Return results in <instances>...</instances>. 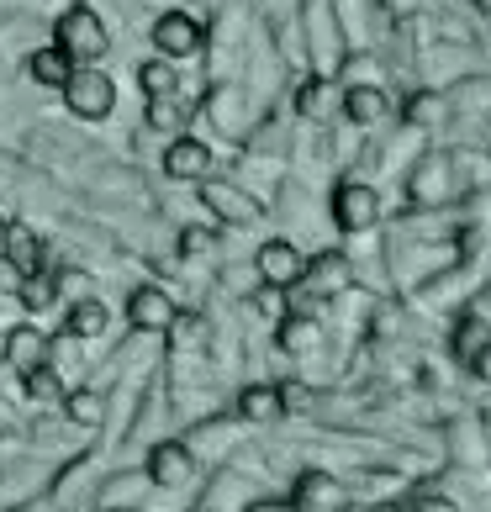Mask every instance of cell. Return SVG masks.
<instances>
[{
  "mask_svg": "<svg viewBox=\"0 0 491 512\" xmlns=\"http://www.w3.org/2000/svg\"><path fill=\"white\" fill-rule=\"evenodd\" d=\"M439 465H491V439H486V412L476 407H449L439 423Z\"/></svg>",
  "mask_w": 491,
  "mask_h": 512,
  "instance_id": "cell-1",
  "label": "cell"
},
{
  "mask_svg": "<svg viewBox=\"0 0 491 512\" xmlns=\"http://www.w3.org/2000/svg\"><path fill=\"white\" fill-rule=\"evenodd\" d=\"M286 497H291L301 512H349V507H354L344 470H328V465H301L296 476H291Z\"/></svg>",
  "mask_w": 491,
  "mask_h": 512,
  "instance_id": "cell-2",
  "label": "cell"
},
{
  "mask_svg": "<svg viewBox=\"0 0 491 512\" xmlns=\"http://www.w3.org/2000/svg\"><path fill=\"white\" fill-rule=\"evenodd\" d=\"M53 37H59V48L69 53V64H96V59H106V48H111L106 22L90 6H69L59 16V27H53Z\"/></svg>",
  "mask_w": 491,
  "mask_h": 512,
  "instance_id": "cell-3",
  "label": "cell"
},
{
  "mask_svg": "<svg viewBox=\"0 0 491 512\" xmlns=\"http://www.w3.org/2000/svg\"><path fill=\"white\" fill-rule=\"evenodd\" d=\"M243 417L238 412H201V417H191V428H185V449L196 454V460H228V454L243 444Z\"/></svg>",
  "mask_w": 491,
  "mask_h": 512,
  "instance_id": "cell-4",
  "label": "cell"
},
{
  "mask_svg": "<svg viewBox=\"0 0 491 512\" xmlns=\"http://www.w3.org/2000/svg\"><path fill=\"white\" fill-rule=\"evenodd\" d=\"M328 217L338 233H370L381 222V191L370 180H344L333 185V201H328Z\"/></svg>",
  "mask_w": 491,
  "mask_h": 512,
  "instance_id": "cell-5",
  "label": "cell"
},
{
  "mask_svg": "<svg viewBox=\"0 0 491 512\" xmlns=\"http://www.w3.org/2000/svg\"><path fill=\"white\" fill-rule=\"evenodd\" d=\"M449 196H455V164H449V154H423L407 169V201L418 212H444Z\"/></svg>",
  "mask_w": 491,
  "mask_h": 512,
  "instance_id": "cell-6",
  "label": "cell"
},
{
  "mask_svg": "<svg viewBox=\"0 0 491 512\" xmlns=\"http://www.w3.org/2000/svg\"><path fill=\"white\" fill-rule=\"evenodd\" d=\"M270 344H275V354L296 359V365H312V359L328 349V317H301V312L275 317Z\"/></svg>",
  "mask_w": 491,
  "mask_h": 512,
  "instance_id": "cell-7",
  "label": "cell"
},
{
  "mask_svg": "<svg viewBox=\"0 0 491 512\" xmlns=\"http://www.w3.org/2000/svg\"><path fill=\"white\" fill-rule=\"evenodd\" d=\"M264 486L259 476H249V470H238V465H217V476L206 481L201 491V512H243L254 497H264Z\"/></svg>",
  "mask_w": 491,
  "mask_h": 512,
  "instance_id": "cell-8",
  "label": "cell"
},
{
  "mask_svg": "<svg viewBox=\"0 0 491 512\" xmlns=\"http://www.w3.org/2000/svg\"><path fill=\"white\" fill-rule=\"evenodd\" d=\"M64 101H69L74 117L101 122V117H111V106H117V85H111V74H101V69H74L64 80Z\"/></svg>",
  "mask_w": 491,
  "mask_h": 512,
  "instance_id": "cell-9",
  "label": "cell"
},
{
  "mask_svg": "<svg viewBox=\"0 0 491 512\" xmlns=\"http://www.w3.org/2000/svg\"><path fill=\"white\" fill-rule=\"evenodd\" d=\"M196 470L201 460L191 449H185V439H159L154 449H148V465H143V476L148 486H164V491H185L196 481Z\"/></svg>",
  "mask_w": 491,
  "mask_h": 512,
  "instance_id": "cell-10",
  "label": "cell"
},
{
  "mask_svg": "<svg viewBox=\"0 0 491 512\" xmlns=\"http://www.w3.org/2000/svg\"><path fill=\"white\" fill-rule=\"evenodd\" d=\"M301 286H312L323 301H333L338 291L354 286V259L344 249H317L307 254V264H301Z\"/></svg>",
  "mask_w": 491,
  "mask_h": 512,
  "instance_id": "cell-11",
  "label": "cell"
},
{
  "mask_svg": "<svg viewBox=\"0 0 491 512\" xmlns=\"http://www.w3.org/2000/svg\"><path fill=\"white\" fill-rule=\"evenodd\" d=\"M301 264H307V254H301L291 238H270V243H259V254H254V275H259V286L286 291L301 280Z\"/></svg>",
  "mask_w": 491,
  "mask_h": 512,
  "instance_id": "cell-12",
  "label": "cell"
},
{
  "mask_svg": "<svg viewBox=\"0 0 491 512\" xmlns=\"http://www.w3.org/2000/svg\"><path fill=\"white\" fill-rule=\"evenodd\" d=\"M154 48L164 53V59H196V53L206 48V32L191 11H164L154 22Z\"/></svg>",
  "mask_w": 491,
  "mask_h": 512,
  "instance_id": "cell-13",
  "label": "cell"
},
{
  "mask_svg": "<svg viewBox=\"0 0 491 512\" xmlns=\"http://www.w3.org/2000/svg\"><path fill=\"white\" fill-rule=\"evenodd\" d=\"M486 349H491V317L465 307L455 322H449V365L465 375L470 365H476V354H486Z\"/></svg>",
  "mask_w": 491,
  "mask_h": 512,
  "instance_id": "cell-14",
  "label": "cell"
},
{
  "mask_svg": "<svg viewBox=\"0 0 491 512\" xmlns=\"http://www.w3.org/2000/svg\"><path fill=\"white\" fill-rule=\"evenodd\" d=\"M201 201L212 206V212L228 222V227H254V222L264 217V206H259L249 191H238L233 180H212V175H206V180H201Z\"/></svg>",
  "mask_w": 491,
  "mask_h": 512,
  "instance_id": "cell-15",
  "label": "cell"
},
{
  "mask_svg": "<svg viewBox=\"0 0 491 512\" xmlns=\"http://www.w3.org/2000/svg\"><path fill=\"white\" fill-rule=\"evenodd\" d=\"M338 106H344V85L333 80V74H312V80L296 85V117L307 127H323L338 117Z\"/></svg>",
  "mask_w": 491,
  "mask_h": 512,
  "instance_id": "cell-16",
  "label": "cell"
},
{
  "mask_svg": "<svg viewBox=\"0 0 491 512\" xmlns=\"http://www.w3.org/2000/svg\"><path fill=\"white\" fill-rule=\"evenodd\" d=\"M180 317L175 307V296H169L164 286H138L127 296V322H132V333H169V322Z\"/></svg>",
  "mask_w": 491,
  "mask_h": 512,
  "instance_id": "cell-17",
  "label": "cell"
},
{
  "mask_svg": "<svg viewBox=\"0 0 491 512\" xmlns=\"http://www.w3.org/2000/svg\"><path fill=\"white\" fill-rule=\"evenodd\" d=\"M338 117H344L349 127H381L391 117V101H386V85H344V106H338Z\"/></svg>",
  "mask_w": 491,
  "mask_h": 512,
  "instance_id": "cell-18",
  "label": "cell"
},
{
  "mask_svg": "<svg viewBox=\"0 0 491 512\" xmlns=\"http://www.w3.org/2000/svg\"><path fill=\"white\" fill-rule=\"evenodd\" d=\"M233 412H238L249 428H275V423H280V386H275V381H249V386H238Z\"/></svg>",
  "mask_w": 491,
  "mask_h": 512,
  "instance_id": "cell-19",
  "label": "cell"
},
{
  "mask_svg": "<svg viewBox=\"0 0 491 512\" xmlns=\"http://www.w3.org/2000/svg\"><path fill=\"white\" fill-rule=\"evenodd\" d=\"M53 359V338L48 333H37L32 322H22V328H11L6 333V365L16 370V375H27V370H37V365H48Z\"/></svg>",
  "mask_w": 491,
  "mask_h": 512,
  "instance_id": "cell-20",
  "label": "cell"
},
{
  "mask_svg": "<svg viewBox=\"0 0 491 512\" xmlns=\"http://www.w3.org/2000/svg\"><path fill=\"white\" fill-rule=\"evenodd\" d=\"M164 175L169 180H206L212 175V148L196 138H175L164 148Z\"/></svg>",
  "mask_w": 491,
  "mask_h": 512,
  "instance_id": "cell-21",
  "label": "cell"
},
{
  "mask_svg": "<svg viewBox=\"0 0 491 512\" xmlns=\"http://www.w3.org/2000/svg\"><path fill=\"white\" fill-rule=\"evenodd\" d=\"M148 491V476L143 470H117L96 486V512H117V507H138Z\"/></svg>",
  "mask_w": 491,
  "mask_h": 512,
  "instance_id": "cell-22",
  "label": "cell"
},
{
  "mask_svg": "<svg viewBox=\"0 0 491 512\" xmlns=\"http://www.w3.org/2000/svg\"><path fill=\"white\" fill-rule=\"evenodd\" d=\"M0 249H6V259H11L22 275L43 270V238H37L32 227H22V222H6V243H0Z\"/></svg>",
  "mask_w": 491,
  "mask_h": 512,
  "instance_id": "cell-23",
  "label": "cell"
},
{
  "mask_svg": "<svg viewBox=\"0 0 491 512\" xmlns=\"http://www.w3.org/2000/svg\"><path fill=\"white\" fill-rule=\"evenodd\" d=\"M74 74V64H69V53L53 43V48H37V53H27V80L32 85H48V90H64V80Z\"/></svg>",
  "mask_w": 491,
  "mask_h": 512,
  "instance_id": "cell-24",
  "label": "cell"
},
{
  "mask_svg": "<svg viewBox=\"0 0 491 512\" xmlns=\"http://www.w3.org/2000/svg\"><path fill=\"white\" fill-rule=\"evenodd\" d=\"M333 80H338V85H381V80H386V69H381V59H375V53H365V48H344V59H338Z\"/></svg>",
  "mask_w": 491,
  "mask_h": 512,
  "instance_id": "cell-25",
  "label": "cell"
},
{
  "mask_svg": "<svg viewBox=\"0 0 491 512\" xmlns=\"http://www.w3.org/2000/svg\"><path fill=\"white\" fill-rule=\"evenodd\" d=\"M439 117H444V90H439V85L412 90V96L402 101V122H407V127H418V132H428Z\"/></svg>",
  "mask_w": 491,
  "mask_h": 512,
  "instance_id": "cell-26",
  "label": "cell"
},
{
  "mask_svg": "<svg viewBox=\"0 0 491 512\" xmlns=\"http://www.w3.org/2000/svg\"><path fill=\"white\" fill-rule=\"evenodd\" d=\"M206 106H212V122H217L222 132H233V138H238L243 127H249V122H243V117H249V106H243V90H233V85H217Z\"/></svg>",
  "mask_w": 491,
  "mask_h": 512,
  "instance_id": "cell-27",
  "label": "cell"
},
{
  "mask_svg": "<svg viewBox=\"0 0 491 512\" xmlns=\"http://www.w3.org/2000/svg\"><path fill=\"white\" fill-rule=\"evenodd\" d=\"M106 307H101V301L96 296H80V301H74V307H69V322H64V333L69 338H101L106 333Z\"/></svg>",
  "mask_w": 491,
  "mask_h": 512,
  "instance_id": "cell-28",
  "label": "cell"
},
{
  "mask_svg": "<svg viewBox=\"0 0 491 512\" xmlns=\"http://www.w3.org/2000/svg\"><path fill=\"white\" fill-rule=\"evenodd\" d=\"M407 507H412V512H470L460 497H449V491L433 486L428 476H418V481L407 486Z\"/></svg>",
  "mask_w": 491,
  "mask_h": 512,
  "instance_id": "cell-29",
  "label": "cell"
},
{
  "mask_svg": "<svg viewBox=\"0 0 491 512\" xmlns=\"http://www.w3.org/2000/svg\"><path fill=\"white\" fill-rule=\"evenodd\" d=\"M64 417L74 428H101L106 423V396L101 391H64Z\"/></svg>",
  "mask_w": 491,
  "mask_h": 512,
  "instance_id": "cell-30",
  "label": "cell"
},
{
  "mask_svg": "<svg viewBox=\"0 0 491 512\" xmlns=\"http://www.w3.org/2000/svg\"><path fill=\"white\" fill-rule=\"evenodd\" d=\"M22 391L32 396V402H64V375L53 370V359H48V365H37V370L22 375Z\"/></svg>",
  "mask_w": 491,
  "mask_h": 512,
  "instance_id": "cell-31",
  "label": "cell"
},
{
  "mask_svg": "<svg viewBox=\"0 0 491 512\" xmlns=\"http://www.w3.org/2000/svg\"><path fill=\"white\" fill-rule=\"evenodd\" d=\"M138 85H143V96H148V101L180 96V74L169 69V64H143V69H138Z\"/></svg>",
  "mask_w": 491,
  "mask_h": 512,
  "instance_id": "cell-32",
  "label": "cell"
},
{
  "mask_svg": "<svg viewBox=\"0 0 491 512\" xmlns=\"http://www.w3.org/2000/svg\"><path fill=\"white\" fill-rule=\"evenodd\" d=\"M191 122V101L185 96H164V101H148V127H164V132H175Z\"/></svg>",
  "mask_w": 491,
  "mask_h": 512,
  "instance_id": "cell-33",
  "label": "cell"
},
{
  "mask_svg": "<svg viewBox=\"0 0 491 512\" xmlns=\"http://www.w3.org/2000/svg\"><path fill=\"white\" fill-rule=\"evenodd\" d=\"M16 296L27 301V312H43V307H53V296H59V280L37 270V275H27V280H22V291H16Z\"/></svg>",
  "mask_w": 491,
  "mask_h": 512,
  "instance_id": "cell-34",
  "label": "cell"
},
{
  "mask_svg": "<svg viewBox=\"0 0 491 512\" xmlns=\"http://www.w3.org/2000/svg\"><path fill=\"white\" fill-rule=\"evenodd\" d=\"M212 249H217V238L206 233V227H185V233H180V254L196 259V254H212Z\"/></svg>",
  "mask_w": 491,
  "mask_h": 512,
  "instance_id": "cell-35",
  "label": "cell"
},
{
  "mask_svg": "<svg viewBox=\"0 0 491 512\" xmlns=\"http://www.w3.org/2000/svg\"><path fill=\"white\" fill-rule=\"evenodd\" d=\"M243 512H301V507H296L291 497H280V491H264V497H254Z\"/></svg>",
  "mask_w": 491,
  "mask_h": 512,
  "instance_id": "cell-36",
  "label": "cell"
},
{
  "mask_svg": "<svg viewBox=\"0 0 491 512\" xmlns=\"http://www.w3.org/2000/svg\"><path fill=\"white\" fill-rule=\"evenodd\" d=\"M22 270H16V264L6 259V254H0V296H16V291H22Z\"/></svg>",
  "mask_w": 491,
  "mask_h": 512,
  "instance_id": "cell-37",
  "label": "cell"
},
{
  "mask_svg": "<svg viewBox=\"0 0 491 512\" xmlns=\"http://www.w3.org/2000/svg\"><path fill=\"white\" fill-rule=\"evenodd\" d=\"M375 6H381V11L391 16V22H407V16L418 11V0H375Z\"/></svg>",
  "mask_w": 491,
  "mask_h": 512,
  "instance_id": "cell-38",
  "label": "cell"
},
{
  "mask_svg": "<svg viewBox=\"0 0 491 512\" xmlns=\"http://www.w3.org/2000/svg\"><path fill=\"white\" fill-rule=\"evenodd\" d=\"M465 375H470L476 386H486V391H491V349H486V354H476V365H470Z\"/></svg>",
  "mask_w": 491,
  "mask_h": 512,
  "instance_id": "cell-39",
  "label": "cell"
},
{
  "mask_svg": "<svg viewBox=\"0 0 491 512\" xmlns=\"http://www.w3.org/2000/svg\"><path fill=\"white\" fill-rule=\"evenodd\" d=\"M349 512H412V507H407V497H391V502H360Z\"/></svg>",
  "mask_w": 491,
  "mask_h": 512,
  "instance_id": "cell-40",
  "label": "cell"
},
{
  "mask_svg": "<svg viewBox=\"0 0 491 512\" xmlns=\"http://www.w3.org/2000/svg\"><path fill=\"white\" fill-rule=\"evenodd\" d=\"M59 286H64V291H69L74 301H80V296H90V280H85V275H64Z\"/></svg>",
  "mask_w": 491,
  "mask_h": 512,
  "instance_id": "cell-41",
  "label": "cell"
},
{
  "mask_svg": "<svg viewBox=\"0 0 491 512\" xmlns=\"http://www.w3.org/2000/svg\"><path fill=\"white\" fill-rule=\"evenodd\" d=\"M0 433H16V417H11V402H0Z\"/></svg>",
  "mask_w": 491,
  "mask_h": 512,
  "instance_id": "cell-42",
  "label": "cell"
},
{
  "mask_svg": "<svg viewBox=\"0 0 491 512\" xmlns=\"http://www.w3.org/2000/svg\"><path fill=\"white\" fill-rule=\"evenodd\" d=\"M476 6H481V11H486V16H491V0H476Z\"/></svg>",
  "mask_w": 491,
  "mask_h": 512,
  "instance_id": "cell-43",
  "label": "cell"
},
{
  "mask_svg": "<svg viewBox=\"0 0 491 512\" xmlns=\"http://www.w3.org/2000/svg\"><path fill=\"white\" fill-rule=\"evenodd\" d=\"M0 243H6V217H0Z\"/></svg>",
  "mask_w": 491,
  "mask_h": 512,
  "instance_id": "cell-44",
  "label": "cell"
},
{
  "mask_svg": "<svg viewBox=\"0 0 491 512\" xmlns=\"http://www.w3.org/2000/svg\"><path fill=\"white\" fill-rule=\"evenodd\" d=\"M117 512H138V507H117Z\"/></svg>",
  "mask_w": 491,
  "mask_h": 512,
  "instance_id": "cell-45",
  "label": "cell"
}]
</instances>
